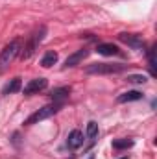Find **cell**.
Returning <instances> with one entry per match:
<instances>
[{
  "mask_svg": "<svg viewBox=\"0 0 157 159\" xmlns=\"http://www.w3.org/2000/svg\"><path fill=\"white\" fill-rule=\"evenodd\" d=\"M69 94H70V89L69 87H57V89H54L52 93H50V98L54 100V102H63L65 98H69Z\"/></svg>",
  "mask_w": 157,
  "mask_h": 159,
  "instance_id": "9c48e42d",
  "label": "cell"
},
{
  "mask_svg": "<svg viewBox=\"0 0 157 159\" xmlns=\"http://www.w3.org/2000/svg\"><path fill=\"white\" fill-rule=\"evenodd\" d=\"M128 81L129 83H146V76H142V74H131V76H128Z\"/></svg>",
  "mask_w": 157,
  "mask_h": 159,
  "instance_id": "2e32d148",
  "label": "cell"
},
{
  "mask_svg": "<svg viewBox=\"0 0 157 159\" xmlns=\"http://www.w3.org/2000/svg\"><path fill=\"white\" fill-rule=\"evenodd\" d=\"M20 87H22V81H20V78H13L11 81H7V83L4 85L2 94H13V93L20 91Z\"/></svg>",
  "mask_w": 157,
  "mask_h": 159,
  "instance_id": "7c38bea8",
  "label": "cell"
},
{
  "mask_svg": "<svg viewBox=\"0 0 157 159\" xmlns=\"http://www.w3.org/2000/svg\"><path fill=\"white\" fill-rule=\"evenodd\" d=\"M87 56H89V50H87V48H81V50L70 54V56L65 59V67H67V69H69V67H76V65H79Z\"/></svg>",
  "mask_w": 157,
  "mask_h": 159,
  "instance_id": "52a82bcc",
  "label": "cell"
},
{
  "mask_svg": "<svg viewBox=\"0 0 157 159\" xmlns=\"http://www.w3.org/2000/svg\"><path fill=\"white\" fill-rule=\"evenodd\" d=\"M83 144V133L79 131V129H72L70 133H69V139H67V146L69 148H72V150H76Z\"/></svg>",
  "mask_w": 157,
  "mask_h": 159,
  "instance_id": "ba28073f",
  "label": "cell"
},
{
  "mask_svg": "<svg viewBox=\"0 0 157 159\" xmlns=\"http://www.w3.org/2000/svg\"><path fill=\"white\" fill-rule=\"evenodd\" d=\"M142 98V93L139 91H128V93H122L117 98L118 104H126V102H135V100H141Z\"/></svg>",
  "mask_w": 157,
  "mask_h": 159,
  "instance_id": "30bf717a",
  "label": "cell"
},
{
  "mask_svg": "<svg viewBox=\"0 0 157 159\" xmlns=\"http://www.w3.org/2000/svg\"><path fill=\"white\" fill-rule=\"evenodd\" d=\"M48 87V80L46 78H35L30 80V83L24 87V94H35V93H41Z\"/></svg>",
  "mask_w": 157,
  "mask_h": 159,
  "instance_id": "5b68a950",
  "label": "cell"
},
{
  "mask_svg": "<svg viewBox=\"0 0 157 159\" xmlns=\"http://www.w3.org/2000/svg\"><path fill=\"white\" fill-rule=\"evenodd\" d=\"M154 50H155V48L150 50V72H152V74H155V57H154Z\"/></svg>",
  "mask_w": 157,
  "mask_h": 159,
  "instance_id": "e0dca14e",
  "label": "cell"
},
{
  "mask_svg": "<svg viewBox=\"0 0 157 159\" xmlns=\"http://www.w3.org/2000/svg\"><path fill=\"white\" fill-rule=\"evenodd\" d=\"M118 39L122 41L124 44H128V46L135 48V50L144 48V41L141 39L139 35H135V34H120V35H118Z\"/></svg>",
  "mask_w": 157,
  "mask_h": 159,
  "instance_id": "8992f818",
  "label": "cell"
},
{
  "mask_svg": "<svg viewBox=\"0 0 157 159\" xmlns=\"http://www.w3.org/2000/svg\"><path fill=\"white\" fill-rule=\"evenodd\" d=\"M96 133H98V124H96L94 120H91V122L87 124V135H89V137H96Z\"/></svg>",
  "mask_w": 157,
  "mask_h": 159,
  "instance_id": "9a60e30c",
  "label": "cell"
},
{
  "mask_svg": "<svg viewBox=\"0 0 157 159\" xmlns=\"http://www.w3.org/2000/svg\"><path fill=\"white\" fill-rule=\"evenodd\" d=\"M126 70V65L122 63H94L85 69L87 74H118Z\"/></svg>",
  "mask_w": 157,
  "mask_h": 159,
  "instance_id": "6da1fadb",
  "label": "cell"
},
{
  "mask_svg": "<svg viewBox=\"0 0 157 159\" xmlns=\"http://www.w3.org/2000/svg\"><path fill=\"white\" fill-rule=\"evenodd\" d=\"M120 159H128V157H120Z\"/></svg>",
  "mask_w": 157,
  "mask_h": 159,
  "instance_id": "ac0fdd59",
  "label": "cell"
},
{
  "mask_svg": "<svg viewBox=\"0 0 157 159\" xmlns=\"http://www.w3.org/2000/svg\"><path fill=\"white\" fill-rule=\"evenodd\" d=\"M61 107H63V104H59V102H54V104H48V106L41 107L39 111H35L32 117H28L26 126H32V124H37V122H41V120H44V119H50V117L56 115Z\"/></svg>",
  "mask_w": 157,
  "mask_h": 159,
  "instance_id": "7a4b0ae2",
  "label": "cell"
},
{
  "mask_svg": "<svg viewBox=\"0 0 157 159\" xmlns=\"http://www.w3.org/2000/svg\"><path fill=\"white\" fill-rule=\"evenodd\" d=\"M20 52V41L19 39H15V41H11L2 52H0V67H7L15 57H17V54Z\"/></svg>",
  "mask_w": 157,
  "mask_h": 159,
  "instance_id": "3957f363",
  "label": "cell"
},
{
  "mask_svg": "<svg viewBox=\"0 0 157 159\" xmlns=\"http://www.w3.org/2000/svg\"><path fill=\"white\" fill-rule=\"evenodd\" d=\"M131 146H133V141H131V139H118V141H113V148H117V150L131 148Z\"/></svg>",
  "mask_w": 157,
  "mask_h": 159,
  "instance_id": "5bb4252c",
  "label": "cell"
},
{
  "mask_svg": "<svg viewBox=\"0 0 157 159\" xmlns=\"http://www.w3.org/2000/svg\"><path fill=\"white\" fill-rule=\"evenodd\" d=\"M56 63H57V52H54V50L46 52V54L43 56V59H41V65H43L44 69H50V67L56 65Z\"/></svg>",
  "mask_w": 157,
  "mask_h": 159,
  "instance_id": "4fadbf2b",
  "label": "cell"
},
{
  "mask_svg": "<svg viewBox=\"0 0 157 159\" xmlns=\"http://www.w3.org/2000/svg\"><path fill=\"white\" fill-rule=\"evenodd\" d=\"M44 35H46V26H41L39 30H37V32L32 35V41H30V43L24 46V50L20 52V57H22V59H28V57H32V54L35 52V48L39 46L41 41L44 39Z\"/></svg>",
  "mask_w": 157,
  "mask_h": 159,
  "instance_id": "277c9868",
  "label": "cell"
},
{
  "mask_svg": "<svg viewBox=\"0 0 157 159\" xmlns=\"http://www.w3.org/2000/svg\"><path fill=\"white\" fill-rule=\"evenodd\" d=\"M96 52L102 54V56H117L118 54V46L111 44V43H102L96 46Z\"/></svg>",
  "mask_w": 157,
  "mask_h": 159,
  "instance_id": "8fae6325",
  "label": "cell"
}]
</instances>
